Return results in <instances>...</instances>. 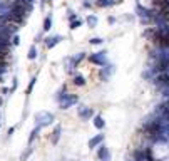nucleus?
Instances as JSON below:
<instances>
[{"instance_id": "obj_11", "label": "nucleus", "mask_w": 169, "mask_h": 161, "mask_svg": "<svg viewBox=\"0 0 169 161\" xmlns=\"http://www.w3.org/2000/svg\"><path fill=\"white\" fill-rule=\"evenodd\" d=\"M84 82H85V81H84V77H80V76H77V77H75V84H77V86H82Z\"/></svg>"}, {"instance_id": "obj_6", "label": "nucleus", "mask_w": 169, "mask_h": 161, "mask_svg": "<svg viewBox=\"0 0 169 161\" xmlns=\"http://www.w3.org/2000/svg\"><path fill=\"white\" fill-rule=\"evenodd\" d=\"M94 126H95V128H99V129L104 128V121H102V118H100V116L94 118Z\"/></svg>"}, {"instance_id": "obj_3", "label": "nucleus", "mask_w": 169, "mask_h": 161, "mask_svg": "<svg viewBox=\"0 0 169 161\" xmlns=\"http://www.w3.org/2000/svg\"><path fill=\"white\" fill-rule=\"evenodd\" d=\"M79 116L80 118H84V119H87V118H90V116H92V111L89 109V107H84V109H79Z\"/></svg>"}, {"instance_id": "obj_14", "label": "nucleus", "mask_w": 169, "mask_h": 161, "mask_svg": "<svg viewBox=\"0 0 169 161\" xmlns=\"http://www.w3.org/2000/svg\"><path fill=\"white\" fill-rule=\"evenodd\" d=\"M142 156H144L142 151H137V153H136V159H137V161H142Z\"/></svg>"}, {"instance_id": "obj_8", "label": "nucleus", "mask_w": 169, "mask_h": 161, "mask_svg": "<svg viewBox=\"0 0 169 161\" xmlns=\"http://www.w3.org/2000/svg\"><path fill=\"white\" fill-rule=\"evenodd\" d=\"M35 47H30V51H28V59H35Z\"/></svg>"}, {"instance_id": "obj_10", "label": "nucleus", "mask_w": 169, "mask_h": 161, "mask_svg": "<svg viewBox=\"0 0 169 161\" xmlns=\"http://www.w3.org/2000/svg\"><path fill=\"white\" fill-rule=\"evenodd\" d=\"M87 22H89V25H90V27H94V25H95V22H97V19H95V17H92V15H90V17L87 19Z\"/></svg>"}, {"instance_id": "obj_9", "label": "nucleus", "mask_w": 169, "mask_h": 161, "mask_svg": "<svg viewBox=\"0 0 169 161\" xmlns=\"http://www.w3.org/2000/svg\"><path fill=\"white\" fill-rule=\"evenodd\" d=\"M50 24H52L50 17H47V19H45V22H44V29H45V30H49V29H50Z\"/></svg>"}, {"instance_id": "obj_7", "label": "nucleus", "mask_w": 169, "mask_h": 161, "mask_svg": "<svg viewBox=\"0 0 169 161\" xmlns=\"http://www.w3.org/2000/svg\"><path fill=\"white\" fill-rule=\"evenodd\" d=\"M97 3V7H107V5H112V3H115L114 0H99V2H95Z\"/></svg>"}, {"instance_id": "obj_5", "label": "nucleus", "mask_w": 169, "mask_h": 161, "mask_svg": "<svg viewBox=\"0 0 169 161\" xmlns=\"http://www.w3.org/2000/svg\"><path fill=\"white\" fill-rule=\"evenodd\" d=\"M47 40H49V42H47V47H54L55 46V44H59L60 40H62V35H55V37H52V39H47Z\"/></svg>"}, {"instance_id": "obj_2", "label": "nucleus", "mask_w": 169, "mask_h": 161, "mask_svg": "<svg viewBox=\"0 0 169 161\" xmlns=\"http://www.w3.org/2000/svg\"><path fill=\"white\" fill-rule=\"evenodd\" d=\"M97 156H99L102 161H107V159H109V151H107V148H105V146H100Z\"/></svg>"}, {"instance_id": "obj_13", "label": "nucleus", "mask_w": 169, "mask_h": 161, "mask_svg": "<svg viewBox=\"0 0 169 161\" xmlns=\"http://www.w3.org/2000/svg\"><path fill=\"white\" fill-rule=\"evenodd\" d=\"M102 42V39H99V37H94V39H90V44H100Z\"/></svg>"}, {"instance_id": "obj_1", "label": "nucleus", "mask_w": 169, "mask_h": 161, "mask_svg": "<svg viewBox=\"0 0 169 161\" xmlns=\"http://www.w3.org/2000/svg\"><path fill=\"white\" fill-rule=\"evenodd\" d=\"M90 61H92L94 64L104 66L105 64V52H99L97 56H90Z\"/></svg>"}, {"instance_id": "obj_4", "label": "nucleus", "mask_w": 169, "mask_h": 161, "mask_svg": "<svg viewBox=\"0 0 169 161\" xmlns=\"http://www.w3.org/2000/svg\"><path fill=\"white\" fill-rule=\"evenodd\" d=\"M104 141V136L102 134H99V136H95V138H92L89 141V148H94L95 144H99V143H102Z\"/></svg>"}, {"instance_id": "obj_12", "label": "nucleus", "mask_w": 169, "mask_h": 161, "mask_svg": "<svg viewBox=\"0 0 169 161\" xmlns=\"http://www.w3.org/2000/svg\"><path fill=\"white\" fill-rule=\"evenodd\" d=\"M59 133H60V128H57V129L54 131V139H52V141H54V143H55L57 139H59Z\"/></svg>"}]
</instances>
